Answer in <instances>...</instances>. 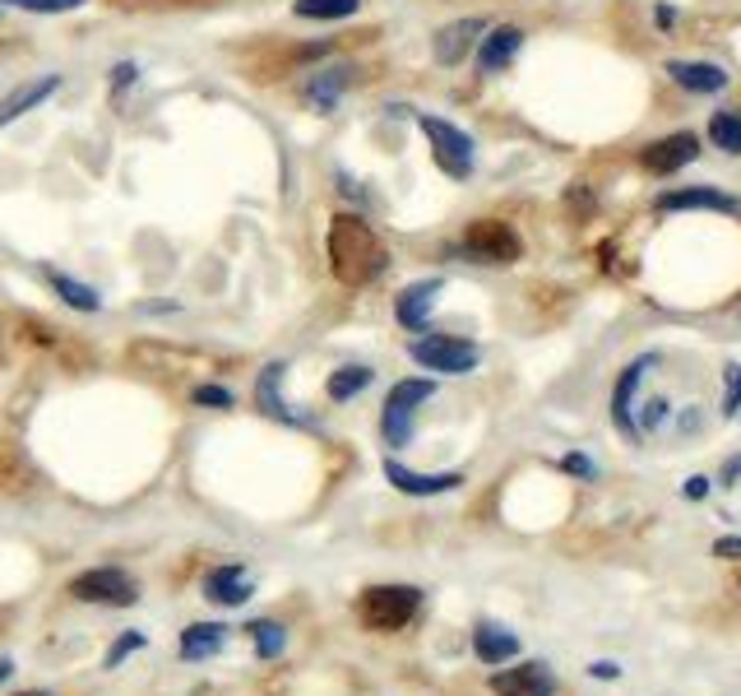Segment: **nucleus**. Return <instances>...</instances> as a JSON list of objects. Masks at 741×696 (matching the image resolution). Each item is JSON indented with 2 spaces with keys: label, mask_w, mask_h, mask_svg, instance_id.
<instances>
[{
  "label": "nucleus",
  "mask_w": 741,
  "mask_h": 696,
  "mask_svg": "<svg viewBox=\"0 0 741 696\" xmlns=\"http://www.w3.org/2000/svg\"><path fill=\"white\" fill-rule=\"evenodd\" d=\"M329 270L338 283H348V289H366L370 279H380L385 265H389V251L385 242L376 238V228H370L362 214H334L329 219Z\"/></svg>",
  "instance_id": "f257e3e1"
},
{
  "label": "nucleus",
  "mask_w": 741,
  "mask_h": 696,
  "mask_svg": "<svg viewBox=\"0 0 741 696\" xmlns=\"http://www.w3.org/2000/svg\"><path fill=\"white\" fill-rule=\"evenodd\" d=\"M422 608L417 585H370L357 599V617L366 632H404Z\"/></svg>",
  "instance_id": "f03ea898"
},
{
  "label": "nucleus",
  "mask_w": 741,
  "mask_h": 696,
  "mask_svg": "<svg viewBox=\"0 0 741 696\" xmlns=\"http://www.w3.org/2000/svg\"><path fill=\"white\" fill-rule=\"evenodd\" d=\"M417 125H422V135L432 140L436 168H440L445 176H455V182H468L473 168H478V144H473V135H464L459 125H449V121H440V117H432V112H422Z\"/></svg>",
  "instance_id": "7ed1b4c3"
},
{
  "label": "nucleus",
  "mask_w": 741,
  "mask_h": 696,
  "mask_svg": "<svg viewBox=\"0 0 741 696\" xmlns=\"http://www.w3.org/2000/svg\"><path fill=\"white\" fill-rule=\"evenodd\" d=\"M408 357L417 367L440 372V376H468L483 363V349L473 340H459V334H417L408 344Z\"/></svg>",
  "instance_id": "20e7f679"
},
{
  "label": "nucleus",
  "mask_w": 741,
  "mask_h": 696,
  "mask_svg": "<svg viewBox=\"0 0 741 696\" xmlns=\"http://www.w3.org/2000/svg\"><path fill=\"white\" fill-rule=\"evenodd\" d=\"M436 395V381L427 376H408V381H394V391L385 395V408H380V432L385 442L399 451L413 442V418H417V404H427Z\"/></svg>",
  "instance_id": "39448f33"
},
{
  "label": "nucleus",
  "mask_w": 741,
  "mask_h": 696,
  "mask_svg": "<svg viewBox=\"0 0 741 696\" xmlns=\"http://www.w3.org/2000/svg\"><path fill=\"white\" fill-rule=\"evenodd\" d=\"M459 251L468 255L473 265H515L524 255V242H519V232L506 219H478V223L464 228Z\"/></svg>",
  "instance_id": "423d86ee"
},
{
  "label": "nucleus",
  "mask_w": 741,
  "mask_h": 696,
  "mask_svg": "<svg viewBox=\"0 0 741 696\" xmlns=\"http://www.w3.org/2000/svg\"><path fill=\"white\" fill-rule=\"evenodd\" d=\"M70 595L84 599V604H135L140 589H135V581L121 572V566H98V572L74 576Z\"/></svg>",
  "instance_id": "0eeeda50"
},
{
  "label": "nucleus",
  "mask_w": 741,
  "mask_h": 696,
  "mask_svg": "<svg viewBox=\"0 0 741 696\" xmlns=\"http://www.w3.org/2000/svg\"><path fill=\"white\" fill-rule=\"evenodd\" d=\"M491 692L496 696H556V674L542 659H524V664L491 674Z\"/></svg>",
  "instance_id": "6e6552de"
},
{
  "label": "nucleus",
  "mask_w": 741,
  "mask_h": 696,
  "mask_svg": "<svg viewBox=\"0 0 741 696\" xmlns=\"http://www.w3.org/2000/svg\"><path fill=\"white\" fill-rule=\"evenodd\" d=\"M700 159V135L696 131H672L663 140H653L644 153H640V163L653 172V176H672L681 172L686 163H696Z\"/></svg>",
  "instance_id": "1a4fd4ad"
},
{
  "label": "nucleus",
  "mask_w": 741,
  "mask_h": 696,
  "mask_svg": "<svg viewBox=\"0 0 741 696\" xmlns=\"http://www.w3.org/2000/svg\"><path fill=\"white\" fill-rule=\"evenodd\" d=\"M649 367H658V353L635 357L630 367H621V376H617V385H612V423H617L626 436H640V423H635V395H640V381H644Z\"/></svg>",
  "instance_id": "9d476101"
},
{
  "label": "nucleus",
  "mask_w": 741,
  "mask_h": 696,
  "mask_svg": "<svg viewBox=\"0 0 741 696\" xmlns=\"http://www.w3.org/2000/svg\"><path fill=\"white\" fill-rule=\"evenodd\" d=\"M677 210H713V214H741V200L719 191V186H681L658 195V214H677Z\"/></svg>",
  "instance_id": "9b49d317"
},
{
  "label": "nucleus",
  "mask_w": 741,
  "mask_h": 696,
  "mask_svg": "<svg viewBox=\"0 0 741 696\" xmlns=\"http://www.w3.org/2000/svg\"><path fill=\"white\" fill-rule=\"evenodd\" d=\"M440 289H445V279H417V283H408V289L394 297V316H399V325L404 330H427Z\"/></svg>",
  "instance_id": "f8f14e48"
},
{
  "label": "nucleus",
  "mask_w": 741,
  "mask_h": 696,
  "mask_svg": "<svg viewBox=\"0 0 741 696\" xmlns=\"http://www.w3.org/2000/svg\"><path fill=\"white\" fill-rule=\"evenodd\" d=\"M385 478L399 487V493H408V497H440V493H455V487L464 483L459 470H449V474H413V470H404L399 460H385Z\"/></svg>",
  "instance_id": "ddd939ff"
},
{
  "label": "nucleus",
  "mask_w": 741,
  "mask_h": 696,
  "mask_svg": "<svg viewBox=\"0 0 741 696\" xmlns=\"http://www.w3.org/2000/svg\"><path fill=\"white\" fill-rule=\"evenodd\" d=\"M483 29H487V19H455V23H445V29L436 33V42H432L436 61H440V65H459V61H468V51L483 42V38H478Z\"/></svg>",
  "instance_id": "4468645a"
},
{
  "label": "nucleus",
  "mask_w": 741,
  "mask_h": 696,
  "mask_svg": "<svg viewBox=\"0 0 741 696\" xmlns=\"http://www.w3.org/2000/svg\"><path fill=\"white\" fill-rule=\"evenodd\" d=\"M251 595H255V581L246 566H214V572L204 576V599H214L223 608H242Z\"/></svg>",
  "instance_id": "2eb2a0df"
},
{
  "label": "nucleus",
  "mask_w": 741,
  "mask_h": 696,
  "mask_svg": "<svg viewBox=\"0 0 741 696\" xmlns=\"http://www.w3.org/2000/svg\"><path fill=\"white\" fill-rule=\"evenodd\" d=\"M524 47V29H515V23H500V29H491L483 42H478V70L483 74H500Z\"/></svg>",
  "instance_id": "dca6fc26"
},
{
  "label": "nucleus",
  "mask_w": 741,
  "mask_h": 696,
  "mask_svg": "<svg viewBox=\"0 0 741 696\" xmlns=\"http://www.w3.org/2000/svg\"><path fill=\"white\" fill-rule=\"evenodd\" d=\"M668 74L691 93H723L732 74L713 61H668Z\"/></svg>",
  "instance_id": "f3484780"
},
{
  "label": "nucleus",
  "mask_w": 741,
  "mask_h": 696,
  "mask_svg": "<svg viewBox=\"0 0 741 696\" xmlns=\"http://www.w3.org/2000/svg\"><path fill=\"white\" fill-rule=\"evenodd\" d=\"M61 89V74H42V80H29V84H19L14 93H6L0 98V125H10V121H19L23 112H33L38 102H47L51 93Z\"/></svg>",
  "instance_id": "a211bd4d"
},
{
  "label": "nucleus",
  "mask_w": 741,
  "mask_h": 696,
  "mask_svg": "<svg viewBox=\"0 0 741 696\" xmlns=\"http://www.w3.org/2000/svg\"><path fill=\"white\" fill-rule=\"evenodd\" d=\"M473 655H478L483 664H491V668H500V664H510L519 655V636L496 627V623H478V632H473Z\"/></svg>",
  "instance_id": "6ab92c4d"
},
{
  "label": "nucleus",
  "mask_w": 741,
  "mask_h": 696,
  "mask_svg": "<svg viewBox=\"0 0 741 696\" xmlns=\"http://www.w3.org/2000/svg\"><path fill=\"white\" fill-rule=\"evenodd\" d=\"M283 363H270L260 372V381H255V404L264 408L270 418H283V423H311V418H302V414H293V408L283 404V395H278V385H283Z\"/></svg>",
  "instance_id": "aec40b11"
},
{
  "label": "nucleus",
  "mask_w": 741,
  "mask_h": 696,
  "mask_svg": "<svg viewBox=\"0 0 741 696\" xmlns=\"http://www.w3.org/2000/svg\"><path fill=\"white\" fill-rule=\"evenodd\" d=\"M223 646H227L223 623H195L181 632V659H214Z\"/></svg>",
  "instance_id": "412c9836"
},
{
  "label": "nucleus",
  "mask_w": 741,
  "mask_h": 696,
  "mask_svg": "<svg viewBox=\"0 0 741 696\" xmlns=\"http://www.w3.org/2000/svg\"><path fill=\"white\" fill-rule=\"evenodd\" d=\"M348 65H329V70H315L311 74V80H306V98L315 102V108H321V112H329L334 108V102H338V93L343 89H348Z\"/></svg>",
  "instance_id": "4be33fe9"
},
{
  "label": "nucleus",
  "mask_w": 741,
  "mask_h": 696,
  "mask_svg": "<svg viewBox=\"0 0 741 696\" xmlns=\"http://www.w3.org/2000/svg\"><path fill=\"white\" fill-rule=\"evenodd\" d=\"M709 144L723 153H741V108H719L709 117Z\"/></svg>",
  "instance_id": "5701e85b"
},
{
  "label": "nucleus",
  "mask_w": 741,
  "mask_h": 696,
  "mask_svg": "<svg viewBox=\"0 0 741 696\" xmlns=\"http://www.w3.org/2000/svg\"><path fill=\"white\" fill-rule=\"evenodd\" d=\"M47 283H51V289H57L70 306H79V312H98V306H102V297L89 289V283H79V279L61 274V270H47Z\"/></svg>",
  "instance_id": "b1692460"
},
{
  "label": "nucleus",
  "mask_w": 741,
  "mask_h": 696,
  "mask_svg": "<svg viewBox=\"0 0 741 696\" xmlns=\"http://www.w3.org/2000/svg\"><path fill=\"white\" fill-rule=\"evenodd\" d=\"M370 381H376V372H370V367H338V372L329 376V385H325V391H329V400H338V404H343V400L362 395Z\"/></svg>",
  "instance_id": "393cba45"
},
{
  "label": "nucleus",
  "mask_w": 741,
  "mask_h": 696,
  "mask_svg": "<svg viewBox=\"0 0 741 696\" xmlns=\"http://www.w3.org/2000/svg\"><path fill=\"white\" fill-rule=\"evenodd\" d=\"M362 10V0H297V19H353Z\"/></svg>",
  "instance_id": "a878e982"
},
{
  "label": "nucleus",
  "mask_w": 741,
  "mask_h": 696,
  "mask_svg": "<svg viewBox=\"0 0 741 696\" xmlns=\"http://www.w3.org/2000/svg\"><path fill=\"white\" fill-rule=\"evenodd\" d=\"M246 632H251V640H255V655H260V659H278L283 646H287V632H283L278 623H270V617H264V623H251Z\"/></svg>",
  "instance_id": "bb28decb"
},
{
  "label": "nucleus",
  "mask_w": 741,
  "mask_h": 696,
  "mask_svg": "<svg viewBox=\"0 0 741 696\" xmlns=\"http://www.w3.org/2000/svg\"><path fill=\"white\" fill-rule=\"evenodd\" d=\"M668 414H672V404H668L663 395H649V400L640 404V427H644V432H658V427L668 423Z\"/></svg>",
  "instance_id": "cd10ccee"
},
{
  "label": "nucleus",
  "mask_w": 741,
  "mask_h": 696,
  "mask_svg": "<svg viewBox=\"0 0 741 696\" xmlns=\"http://www.w3.org/2000/svg\"><path fill=\"white\" fill-rule=\"evenodd\" d=\"M723 418H737L741 414V367H728L723 372Z\"/></svg>",
  "instance_id": "c85d7f7f"
},
{
  "label": "nucleus",
  "mask_w": 741,
  "mask_h": 696,
  "mask_svg": "<svg viewBox=\"0 0 741 696\" xmlns=\"http://www.w3.org/2000/svg\"><path fill=\"white\" fill-rule=\"evenodd\" d=\"M195 404H209V408H232L236 395L227 391V385H195Z\"/></svg>",
  "instance_id": "c756f323"
},
{
  "label": "nucleus",
  "mask_w": 741,
  "mask_h": 696,
  "mask_svg": "<svg viewBox=\"0 0 741 696\" xmlns=\"http://www.w3.org/2000/svg\"><path fill=\"white\" fill-rule=\"evenodd\" d=\"M135 650H144V636H140V632H130V636H121L116 646L108 650V659H102V664H108V668H116L125 655H135Z\"/></svg>",
  "instance_id": "7c9ffc66"
},
{
  "label": "nucleus",
  "mask_w": 741,
  "mask_h": 696,
  "mask_svg": "<svg viewBox=\"0 0 741 696\" xmlns=\"http://www.w3.org/2000/svg\"><path fill=\"white\" fill-rule=\"evenodd\" d=\"M74 6H84V0H23V10H33V14H65Z\"/></svg>",
  "instance_id": "2f4dec72"
},
{
  "label": "nucleus",
  "mask_w": 741,
  "mask_h": 696,
  "mask_svg": "<svg viewBox=\"0 0 741 696\" xmlns=\"http://www.w3.org/2000/svg\"><path fill=\"white\" fill-rule=\"evenodd\" d=\"M709 487H713V483H709L704 474H691V478L681 483V497H686V502H704V497H709Z\"/></svg>",
  "instance_id": "473e14b6"
},
{
  "label": "nucleus",
  "mask_w": 741,
  "mask_h": 696,
  "mask_svg": "<svg viewBox=\"0 0 741 696\" xmlns=\"http://www.w3.org/2000/svg\"><path fill=\"white\" fill-rule=\"evenodd\" d=\"M589 674H593L598 683H617V678H621V664H617V659H593Z\"/></svg>",
  "instance_id": "72a5a7b5"
},
{
  "label": "nucleus",
  "mask_w": 741,
  "mask_h": 696,
  "mask_svg": "<svg viewBox=\"0 0 741 696\" xmlns=\"http://www.w3.org/2000/svg\"><path fill=\"white\" fill-rule=\"evenodd\" d=\"M561 464H566V474H579V478H593V474H598L589 455H566Z\"/></svg>",
  "instance_id": "f704fd0d"
},
{
  "label": "nucleus",
  "mask_w": 741,
  "mask_h": 696,
  "mask_svg": "<svg viewBox=\"0 0 741 696\" xmlns=\"http://www.w3.org/2000/svg\"><path fill=\"white\" fill-rule=\"evenodd\" d=\"M135 74H140V65H135V61L116 65V70H112V89H116V93H121V89H130V84H135Z\"/></svg>",
  "instance_id": "c9c22d12"
},
{
  "label": "nucleus",
  "mask_w": 741,
  "mask_h": 696,
  "mask_svg": "<svg viewBox=\"0 0 741 696\" xmlns=\"http://www.w3.org/2000/svg\"><path fill=\"white\" fill-rule=\"evenodd\" d=\"M713 557H741V538L737 534H728V538H719V544H713Z\"/></svg>",
  "instance_id": "e433bc0d"
},
{
  "label": "nucleus",
  "mask_w": 741,
  "mask_h": 696,
  "mask_svg": "<svg viewBox=\"0 0 741 696\" xmlns=\"http://www.w3.org/2000/svg\"><path fill=\"white\" fill-rule=\"evenodd\" d=\"M737 478H741V455H732V460L723 464V487H732Z\"/></svg>",
  "instance_id": "4c0bfd02"
},
{
  "label": "nucleus",
  "mask_w": 741,
  "mask_h": 696,
  "mask_svg": "<svg viewBox=\"0 0 741 696\" xmlns=\"http://www.w3.org/2000/svg\"><path fill=\"white\" fill-rule=\"evenodd\" d=\"M10 674H14V664H10V659H0V683H6Z\"/></svg>",
  "instance_id": "58836bf2"
},
{
  "label": "nucleus",
  "mask_w": 741,
  "mask_h": 696,
  "mask_svg": "<svg viewBox=\"0 0 741 696\" xmlns=\"http://www.w3.org/2000/svg\"><path fill=\"white\" fill-rule=\"evenodd\" d=\"M23 696H47V692H23Z\"/></svg>",
  "instance_id": "ea45409f"
},
{
  "label": "nucleus",
  "mask_w": 741,
  "mask_h": 696,
  "mask_svg": "<svg viewBox=\"0 0 741 696\" xmlns=\"http://www.w3.org/2000/svg\"><path fill=\"white\" fill-rule=\"evenodd\" d=\"M14 6H23V0H14Z\"/></svg>",
  "instance_id": "a19ab883"
}]
</instances>
